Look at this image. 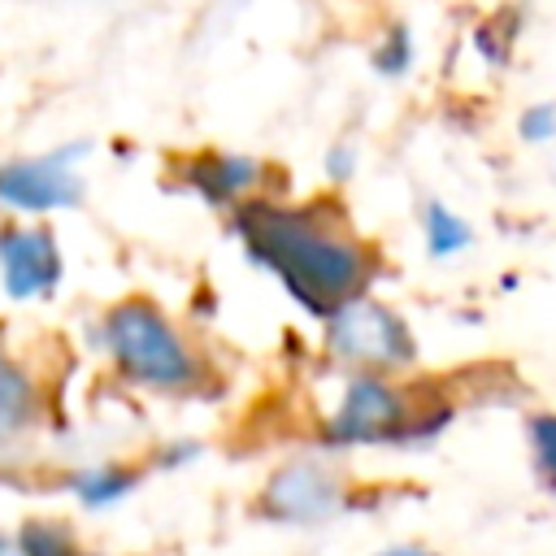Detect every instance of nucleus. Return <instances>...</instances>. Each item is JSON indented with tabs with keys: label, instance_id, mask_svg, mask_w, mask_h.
<instances>
[{
	"label": "nucleus",
	"instance_id": "18",
	"mask_svg": "<svg viewBox=\"0 0 556 556\" xmlns=\"http://www.w3.org/2000/svg\"><path fill=\"white\" fill-rule=\"evenodd\" d=\"M195 452H200V447H195V443H178V447H174V443H169V447H165V452H161V465H182V460H191V456H195Z\"/></svg>",
	"mask_w": 556,
	"mask_h": 556
},
{
	"label": "nucleus",
	"instance_id": "11",
	"mask_svg": "<svg viewBox=\"0 0 556 556\" xmlns=\"http://www.w3.org/2000/svg\"><path fill=\"white\" fill-rule=\"evenodd\" d=\"M70 491L83 508H109L135 491V473L126 465H87L70 478Z\"/></svg>",
	"mask_w": 556,
	"mask_h": 556
},
{
	"label": "nucleus",
	"instance_id": "9",
	"mask_svg": "<svg viewBox=\"0 0 556 556\" xmlns=\"http://www.w3.org/2000/svg\"><path fill=\"white\" fill-rule=\"evenodd\" d=\"M417 226H421V243L430 261H456L473 248V226L460 208H452L447 200H421L417 208Z\"/></svg>",
	"mask_w": 556,
	"mask_h": 556
},
{
	"label": "nucleus",
	"instance_id": "20",
	"mask_svg": "<svg viewBox=\"0 0 556 556\" xmlns=\"http://www.w3.org/2000/svg\"><path fill=\"white\" fill-rule=\"evenodd\" d=\"M78 556H87V552H78Z\"/></svg>",
	"mask_w": 556,
	"mask_h": 556
},
{
	"label": "nucleus",
	"instance_id": "7",
	"mask_svg": "<svg viewBox=\"0 0 556 556\" xmlns=\"http://www.w3.org/2000/svg\"><path fill=\"white\" fill-rule=\"evenodd\" d=\"M65 261L52 230L30 222L0 226V282L13 300H43L61 287Z\"/></svg>",
	"mask_w": 556,
	"mask_h": 556
},
{
	"label": "nucleus",
	"instance_id": "4",
	"mask_svg": "<svg viewBox=\"0 0 556 556\" xmlns=\"http://www.w3.org/2000/svg\"><path fill=\"white\" fill-rule=\"evenodd\" d=\"M321 343L326 356L348 369V374H395L404 378L417 365V334L408 326V317L378 300V295H356L343 308H334L321 321Z\"/></svg>",
	"mask_w": 556,
	"mask_h": 556
},
{
	"label": "nucleus",
	"instance_id": "16",
	"mask_svg": "<svg viewBox=\"0 0 556 556\" xmlns=\"http://www.w3.org/2000/svg\"><path fill=\"white\" fill-rule=\"evenodd\" d=\"M356 174V148L343 139V143H330V152H326V178L330 182H348Z\"/></svg>",
	"mask_w": 556,
	"mask_h": 556
},
{
	"label": "nucleus",
	"instance_id": "15",
	"mask_svg": "<svg viewBox=\"0 0 556 556\" xmlns=\"http://www.w3.org/2000/svg\"><path fill=\"white\" fill-rule=\"evenodd\" d=\"M517 139L526 148H547L556 143V100H534L517 113Z\"/></svg>",
	"mask_w": 556,
	"mask_h": 556
},
{
	"label": "nucleus",
	"instance_id": "17",
	"mask_svg": "<svg viewBox=\"0 0 556 556\" xmlns=\"http://www.w3.org/2000/svg\"><path fill=\"white\" fill-rule=\"evenodd\" d=\"M374 556H439V552L430 543H391V547H382Z\"/></svg>",
	"mask_w": 556,
	"mask_h": 556
},
{
	"label": "nucleus",
	"instance_id": "10",
	"mask_svg": "<svg viewBox=\"0 0 556 556\" xmlns=\"http://www.w3.org/2000/svg\"><path fill=\"white\" fill-rule=\"evenodd\" d=\"M39 417V387L35 378L0 348V439L30 430Z\"/></svg>",
	"mask_w": 556,
	"mask_h": 556
},
{
	"label": "nucleus",
	"instance_id": "12",
	"mask_svg": "<svg viewBox=\"0 0 556 556\" xmlns=\"http://www.w3.org/2000/svg\"><path fill=\"white\" fill-rule=\"evenodd\" d=\"M526 452L534 478L556 495V408L526 413Z\"/></svg>",
	"mask_w": 556,
	"mask_h": 556
},
{
	"label": "nucleus",
	"instance_id": "19",
	"mask_svg": "<svg viewBox=\"0 0 556 556\" xmlns=\"http://www.w3.org/2000/svg\"><path fill=\"white\" fill-rule=\"evenodd\" d=\"M0 556H22V547H17V539H9L4 530H0Z\"/></svg>",
	"mask_w": 556,
	"mask_h": 556
},
{
	"label": "nucleus",
	"instance_id": "8",
	"mask_svg": "<svg viewBox=\"0 0 556 556\" xmlns=\"http://www.w3.org/2000/svg\"><path fill=\"white\" fill-rule=\"evenodd\" d=\"M187 187L217 208H239L243 200H252V191L261 187V161L239 156V152H204L182 169Z\"/></svg>",
	"mask_w": 556,
	"mask_h": 556
},
{
	"label": "nucleus",
	"instance_id": "1",
	"mask_svg": "<svg viewBox=\"0 0 556 556\" xmlns=\"http://www.w3.org/2000/svg\"><path fill=\"white\" fill-rule=\"evenodd\" d=\"M235 235L243 252L265 274H274L278 287L317 321H326L348 300L365 295L382 269L378 248L356 235L348 213L330 200H243L235 208Z\"/></svg>",
	"mask_w": 556,
	"mask_h": 556
},
{
	"label": "nucleus",
	"instance_id": "6",
	"mask_svg": "<svg viewBox=\"0 0 556 556\" xmlns=\"http://www.w3.org/2000/svg\"><path fill=\"white\" fill-rule=\"evenodd\" d=\"M87 152V143L43 152V156H22L0 165V204L26 217H43L52 208H70L83 195V182L74 174V161Z\"/></svg>",
	"mask_w": 556,
	"mask_h": 556
},
{
	"label": "nucleus",
	"instance_id": "14",
	"mask_svg": "<svg viewBox=\"0 0 556 556\" xmlns=\"http://www.w3.org/2000/svg\"><path fill=\"white\" fill-rule=\"evenodd\" d=\"M22 556H78L74 534L61 521H26L17 534Z\"/></svg>",
	"mask_w": 556,
	"mask_h": 556
},
{
	"label": "nucleus",
	"instance_id": "3",
	"mask_svg": "<svg viewBox=\"0 0 556 556\" xmlns=\"http://www.w3.org/2000/svg\"><path fill=\"white\" fill-rule=\"evenodd\" d=\"M100 343L113 369L148 391L187 395L204 382V365L191 343L174 330V321L148 300H122L100 321Z\"/></svg>",
	"mask_w": 556,
	"mask_h": 556
},
{
	"label": "nucleus",
	"instance_id": "13",
	"mask_svg": "<svg viewBox=\"0 0 556 556\" xmlns=\"http://www.w3.org/2000/svg\"><path fill=\"white\" fill-rule=\"evenodd\" d=\"M417 61V39H413V26L408 22H391L378 39H374V52H369V65L374 74L382 78H404Z\"/></svg>",
	"mask_w": 556,
	"mask_h": 556
},
{
	"label": "nucleus",
	"instance_id": "2",
	"mask_svg": "<svg viewBox=\"0 0 556 556\" xmlns=\"http://www.w3.org/2000/svg\"><path fill=\"white\" fill-rule=\"evenodd\" d=\"M452 404L395 374H348L321 421L326 447H404L426 443L452 421Z\"/></svg>",
	"mask_w": 556,
	"mask_h": 556
},
{
	"label": "nucleus",
	"instance_id": "5",
	"mask_svg": "<svg viewBox=\"0 0 556 556\" xmlns=\"http://www.w3.org/2000/svg\"><path fill=\"white\" fill-rule=\"evenodd\" d=\"M348 508V482L326 460H287L261 491V513L282 526H321Z\"/></svg>",
	"mask_w": 556,
	"mask_h": 556
}]
</instances>
